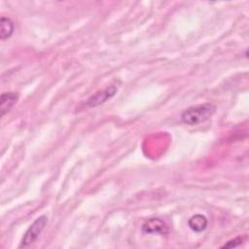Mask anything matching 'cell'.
<instances>
[{"instance_id":"cell-1","label":"cell","mask_w":249,"mask_h":249,"mask_svg":"<svg viewBox=\"0 0 249 249\" xmlns=\"http://www.w3.org/2000/svg\"><path fill=\"white\" fill-rule=\"evenodd\" d=\"M216 111L212 103H203L191 106L181 114V120L188 125H196L209 120Z\"/></svg>"},{"instance_id":"cell-2","label":"cell","mask_w":249,"mask_h":249,"mask_svg":"<svg viewBox=\"0 0 249 249\" xmlns=\"http://www.w3.org/2000/svg\"><path fill=\"white\" fill-rule=\"evenodd\" d=\"M47 223H48L47 216L42 215V216L38 217L30 225V227L27 229L24 235L22 236V239H21L20 244H19V248L27 247L28 245H30L31 243L36 241L37 238L39 237V235L41 234V232L44 231Z\"/></svg>"},{"instance_id":"cell-3","label":"cell","mask_w":249,"mask_h":249,"mask_svg":"<svg viewBox=\"0 0 249 249\" xmlns=\"http://www.w3.org/2000/svg\"><path fill=\"white\" fill-rule=\"evenodd\" d=\"M117 91H118V87L116 85H111V86L107 87L105 89L97 91L96 93L91 95L88 99L87 105L89 107H96V106H98L100 104H103L109 98L114 96Z\"/></svg>"},{"instance_id":"cell-4","label":"cell","mask_w":249,"mask_h":249,"mask_svg":"<svg viewBox=\"0 0 249 249\" xmlns=\"http://www.w3.org/2000/svg\"><path fill=\"white\" fill-rule=\"evenodd\" d=\"M142 231L147 234L165 235L168 233V227L162 220L159 218H151L143 224Z\"/></svg>"},{"instance_id":"cell-5","label":"cell","mask_w":249,"mask_h":249,"mask_svg":"<svg viewBox=\"0 0 249 249\" xmlns=\"http://www.w3.org/2000/svg\"><path fill=\"white\" fill-rule=\"evenodd\" d=\"M18 99V94L17 92H4L1 94L0 98V115L3 117L8 113L11 108L17 103Z\"/></svg>"},{"instance_id":"cell-6","label":"cell","mask_w":249,"mask_h":249,"mask_svg":"<svg viewBox=\"0 0 249 249\" xmlns=\"http://www.w3.org/2000/svg\"><path fill=\"white\" fill-rule=\"evenodd\" d=\"M207 224H208L207 218L202 214H196L192 216L188 221V225L190 229L196 232L203 231L206 229Z\"/></svg>"},{"instance_id":"cell-7","label":"cell","mask_w":249,"mask_h":249,"mask_svg":"<svg viewBox=\"0 0 249 249\" xmlns=\"http://www.w3.org/2000/svg\"><path fill=\"white\" fill-rule=\"evenodd\" d=\"M15 29V25L14 22L11 18H6V17H2L0 19V37L1 40H7L9 39Z\"/></svg>"},{"instance_id":"cell-8","label":"cell","mask_w":249,"mask_h":249,"mask_svg":"<svg viewBox=\"0 0 249 249\" xmlns=\"http://www.w3.org/2000/svg\"><path fill=\"white\" fill-rule=\"evenodd\" d=\"M241 242H242V238H241V237H235V238H233V239L229 240L227 243H225V244L222 246V248H224V247H227V248L236 247V246L240 245Z\"/></svg>"}]
</instances>
